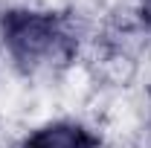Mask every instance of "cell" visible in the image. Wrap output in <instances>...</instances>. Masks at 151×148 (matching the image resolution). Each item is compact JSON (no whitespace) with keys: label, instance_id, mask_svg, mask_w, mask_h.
<instances>
[{"label":"cell","instance_id":"cell-1","mask_svg":"<svg viewBox=\"0 0 151 148\" xmlns=\"http://www.w3.org/2000/svg\"><path fill=\"white\" fill-rule=\"evenodd\" d=\"M0 35L9 58L23 73L61 67L76 52V29L58 12L12 9L0 20Z\"/></svg>","mask_w":151,"mask_h":148},{"label":"cell","instance_id":"cell-2","mask_svg":"<svg viewBox=\"0 0 151 148\" xmlns=\"http://www.w3.org/2000/svg\"><path fill=\"white\" fill-rule=\"evenodd\" d=\"M20 148H99V137L78 122H50L35 128Z\"/></svg>","mask_w":151,"mask_h":148},{"label":"cell","instance_id":"cell-3","mask_svg":"<svg viewBox=\"0 0 151 148\" xmlns=\"http://www.w3.org/2000/svg\"><path fill=\"white\" fill-rule=\"evenodd\" d=\"M139 20L151 29V0H142V3H139Z\"/></svg>","mask_w":151,"mask_h":148}]
</instances>
